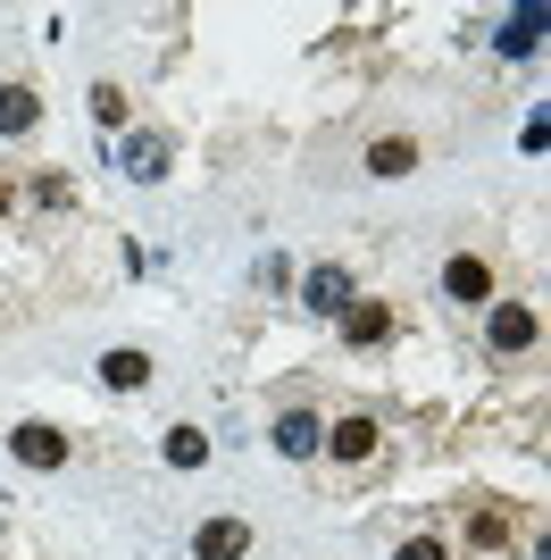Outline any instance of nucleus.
<instances>
[{"label": "nucleus", "mask_w": 551, "mask_h": 560, "mask_svg": "<svg viewBox=\"0 0 551 560\" xmlns=\"http://www.w3.org/2000/svg\"><path fill=\"white\" fill-rule=\"evenodd\" d=\"M301 302L318 310V318H343V310L360 302V293H351V268H335V259H318V268H309V284H301Z\"/></svg>", "instance_id": "f257e3e1"}, {"label": "nucleus", "mask_w": 551, "mask_h": 560, "mask_svg": "<svg viewBox=\"0 0 551 560\" xmlns=\"http://www.w3.org/2000/svg\"><path fill=\"white\" fill-rule=\"evenodd\" d=\"M443 293H452V302H493V259L484 252L443 259Z\"/></svg>", "instance_id": "f03ea898"}, {"label": "nucleus", "mask_w": 551, "mask_h": 560, "mask_svg": "<svg viewBox=\"0 0 551 560\" xmlns=\"http://www.w3.org/2000/svg\"><path fill=\"white\" fill-rule=\"evenodd\" d=\"M518 527H527V518L502 511V502H477V511H468V544H477V552H509V544H518Z\"/></svg>", "instance_id": "7ed1b4c3"}, {"label": "nucleus", "mask_w": 551, "mask_h": 560, "mask_svg": "<svg viewBox=\"0 0 551 560\" xmlns=\"http://www.w3.org/2000/svg\"><path fill=\"white\" fill-rule=\"evenodd\" d=\"M251 552V527L243 518H201L192 527V560H243Z\"/></svg>", "instance_id": "20e7f679"}, {"label": "nucleus", "mask_w": 551, "mask_h": 560, "mask_svg": "<svg viewBox=\"0 0 551 560\" xmlns=\"http://www.w3.org/2000/svg\"><path fill=\"white\" fill-rule=\"evenodd\" d=\"M376 444H385V427L367 419V410H360V419H343V427H326V452H335V460H351V468L376 460Z\"/></svg>", "instance_id": "39448f33"}, {"label": "nucleus", "mask_w": 551, "mask_h": 560, "mask_svg": "<svg viewBox=\"0 0 551 560\" xmlns=\"http://www.w3.org/2000/svg\"><path fill=\"white\" fill-rule=\"evenodd\" d=\"M318 444H326V419H318V410H284V419H276V452H284V460H309Z\"/></svg>", "instance_id": "423d86ee"}, {"label": "nucleus", "mask_w": 551, "mask_h": 560, "mask_svg": "<svg viewBox=\"0 0 551 560\" xmlns=\"http://www.w3.org/2000/svg\"><path fill=\"white\" fill-rule=\"evenodd\" d=\"M101 385H117V394H142V385H151V351H134V343L101 351Z\"/></svg>", "instance_id": "0eeeda50"}, {"label": "nucleus", "mask_w": 551, "mask_h": 560, "mask_svg": "<svg viewBox=\"0 0 551 560\" xmlns=\"http://www.w3.org/2000/svg\"><path fill=\"white\" fill-rule=\"evenodd\" d=\"M43 126V93L34 84H0V135L17 142V135H34Z\"/></svg>", "instance_id": "6e6552de"}, {"label": "nucleus", "mask_w": 551, "mask_h": 560, "mask_svg": "<svg viewBox=\"0 0 551 560\" xmlns=\"http://www.w3.org/2000/svg\"><path fill=\"white\" fill-rule=\"evenodd\" d=\"M385 335H392V310H385V302H351V310H343V343H351V351H376Z\"/></svg>", "instance_id": "1a4fd4ad"}, {"label": "nucleus", "mask_w": 551, "mask_h": 560, "mask_svg": "<svg viewBox=\"0 0 551 560\" xmlns=\"http://www.w3.org/2000/svg\"><path fill=\"white\" fill-rule=\"evenodd\" d=\"M9 452H17L25 468H59V460H68V435H59V427H17Z\"/></svg>", "instance_id": "9d476101"}, {"label": "nucleus", "mask_w": 551, "mask_h": 560, "mask_svg": "<svg viewBox=\"0 0 551 560\" xmlns=\"http://www.w3.org/2000/svg\"><path fill=\"white\" fill-rule=\"evenodd\" d=\"M535 335H543V318H535L527 302H502V310H493V351H527Z\"/></svg>", "instance_id": "9b49d317"}, {"label": "nucleus", "mask_w": 551, "mask_h": 560, "mask_svg": "<svg viewBox=\"0 0 551 560\" xmlns=\"http://www.w3.org/2000/svg\"><path fill=\"white\" fill-rule=\"evenodd\" d=\"M126 176H134V185H160V176H167V135H160V126L126 142Z\"/></svg>", "instance_id": "f8f14e48"}, {"label": "nucleus", "mask_w": 551, "mask_h": 560, "mask_svg": "<svg viewBox=\"0 0 551 560\" xmlns=\"http://www.w3.org/2000/svg\"><path fill=\"white\" fill-rule=\"evenodd\" d=\"M160 460L167 468H201L209 460V435H201V427H167V435H160Z\"/></svg>", "instance_id": "ddd939ff"}, {"label": "nucleus", "mask_w": 551, "mask_h": 560, "mask_svg": "<svg viewBox=\"0 0 551 560\" xmlns=\"http://www.w3.org/2000/svg\"><path fill=\"white\" fill-rule=\"evenodd\" d=\"M367 167H376V176H410V167H418V142L410 135H385L376 151H367Z\"/></svg>", "instance_id": "4468645a"}, {"label": "nucleus", "mask_w": 551, "mask_h": 560, "mask_svg": "<svg viewBox=\"0 0 551 560\" xmlns=\"http://www.w3.org/2000/svg\"><path fill=\"white\" fill-rule=\"evenodd\" d=\"M535 34H543V9H518V18H509L502 34H493V43H502V50H518V59H527V50H535Z\"/></svg>", "instance_id": "2eb2a0df"}, {"label": "nucleus", "mask_w": 551, "mask_h": 560, "mask_svg": "<svg viewBox=\"0 0 551 560\" xmlns=\"http://www.w3.org/2000/svg\"><path fill=\"white\" fill-rule=\"evenodd\" d=\"M92 126H101V135L126 126V93H117V84H92Z\"/></svg>", "instance_id": "dca6fc26"}, {"label": "nucleus", "mask_w": 551, "mask_h": 560, "mask_svg": "<svg viewBox=\"0 0 551 560\" xmlns=\"http://www.w3.org/2000/svg\"><path fill=\"white\" fill-rule=\"evenodd\" d=\"M392 560H452V552H443V536H410V544H401Z\"/></svg>", "instance_id": "f3484780"}]
</instances>
